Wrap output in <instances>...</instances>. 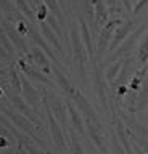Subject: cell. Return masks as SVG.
Listing matches in <instances>:
<instances>
[{
	"mask_svg": "<svg viewBox=\"0 0 148 154\" xmlns=\"http://www.w3.org/2000/svg\"><path fill=\"white\" fill-rule=\"evenodd\" d=\"M114 132L118 135V140L122 143L126 152H134V148L131 146V141H129V132H127V128L124 127V122L118 117L114 119Z\"/></svg>",
	"mask_w": 148,
	"mask_h": 154,
	"instance_id": "d6986e66",
	"label": "cell"
},
{
	"mask_svg": "<svg viewBox=\"0 0 148 154\" xmlns=\"http://www.w3.org/2000/svg\"><path fill=\"white\" fill-rule=\"evenodd\" d=\"M3 96H5V90H3L2 87H0V98H3Z\"/></svg>",
	"mask_w": 148,
	"mask_h": 154,
	"instance_id": "74e56055",
	"label": "cell"
},
{
	"mask_svg": "<svg viewBox=\"0 0 148 154\" xmlns=\"http://www.w3.org/2000/svg\"><path fill=\"white\" fill-rule=\"evenodd\" d=\"M134 29H137V21H135V19H126V21H122V23L118 26L116 32H114L113 40H111V43H109L108 51L116 50L118 45H119V43H122L129 35H131V32L134 31Z\"/></svg>",
	"mask_w": 148,
	"mask_h": 154,
	"instance_id": "8992f818",
	"label": "cell"
},
{
	"mask_svg": "<svg viewBox=\"0 0 148 154\" xmlns=\"http://www.w3.org/2000/svg\"><path fill=\"white\" fill-rule=\"evenodd\" d=\"M148 106V72L142 82V87L137 93V112H142Z\"/></svg>",
	"mask_w": 148,
	"mask_h": 154,
	"instance_id": "7402d4cb",
	"label": "cell"
},
{
	"mask_svg": "<svg viewBox=\"0 0 148 154\" xmlns=\"http://www.w3.org/2000/svg\"><path fill=\"white\" fill-rule=\"evenodd\" d=\"M85 130H87V135H89V138L92 140V141L98 146L100 151H103V152H106L108 149L105 148V144H103V135H102V125H98V124H95L92 119H89V117H85Z\"/></svg>",
	"mask_w": 148,
	"mask_h": 154,
	"instance_id": "30bf717a",
	"label": "cell"
},
{
	"mask_svg": "<svg viewBox=\"0 0 148 154\" xmlns=\"http://www.w3.org/2000/svg\"><path fill=\"white\" fill-rule=\"evenodd\" d=\"M66 106H68V112H69V117H71V124H73V128H76V132L79 135H85L87 130H85V125H84V117H80L79 111L71 104V101L68 100L66 101Z\"/></svg>",
	"mask_w": 148,
	"mask_h": 154,
	"instance_id": "e0dca14e",
	"label": "cell"
},
{
	"mask_svg": "<svg viewBox=\"0 0 148 154\" xmlns=\"http://www.w3.org/2000/svg\"><path fill=\"white\" fill-rule=\"evenodd\" d=\"M105 75H102V69L98 66L93 67V91L100 100V104L103 106V109H108V98H106V87H105Z\"/></svg>",
	"mask_w": 148,
	"mask_h": 154,
	"instance_id": "9c48e42d",
	"label": "cell"
},
{
	"mask_svg": "<svg viewBox=\"0 0 148 154\" xmlns=\"http://www.w3.org/2000/svg\"><path fill=\"white\" fill-rule=\"evenodd\" d=\"M79 31H80V37H82V42L85 45V50H87V55L90 58H93V42H92V34H90V29L85 23V18L80 16L79 18Z\"/></svg>",
	"mask_w": 148,
	"mask_h": 154,
	"instance_id": "ac0fdd59",
	"label": "cell"
},
{
	"mask_svg": "<svg viewBox=\"0 0 148 154\" xmlns=\"http://www.w3.org/2000/svg\"><path fill=\"white\" fill-rule=\"evenodd\" d=\"M10 143H11V140H10V138L0 133V149H5V148H8V144H10Z\"/></svg>",
	"mask_w": 148,
	"mask_h": 154,
	"instance_id": "e575fe53",
	"label": "cell"
},
{
	"mask_svg": "<svg viewBox=\"0 0 148 154\" xmlns=\"http://www.w3.org/2000/svg\"><path fill=\"white\" fill-rule=\"evenodd\" d=\"M47 16H49V7H47L45 2H40L36 5V18H37V23L40 21H45Z\"/></svg>",
	"mask_w": 148,
	"mask_h": 154,
	"instance_id": "f1b7e54d",
	"label": "cell"
},
{
	"mask_svg": "<svg viewBox=\"0 0 148 154\" xmlns=\"http://www.w3.org/2000/svg\"><path fill=\"white\" fill-rule=\"evenodd\" d=\"M137 63V58H131V56H127V58H124V61H122V67H121V71H119V75L116 77V80L113 82V87L114 88H118L119 85H126L127 84V80L131 79V72L134 69V64Z\"/></svg>",
	"mask_w": 148,
	"mask_h": 154,
	"instance_id": "7c38bea8",
	"label": "cell"
},
{
	"mask_svg": "<svg viewBox=\"0 0 148 154\" xmlns=\"http://www.w3.org/2000/svg\"><path fill=\"white\" fill-rule=\"evenodd\" d=\"M3 56H5V48H3L2 42H0V58H3Z\"/></svg>",
	"mask_w": 148,
	"mask_h": 154,
	"instance_id": "8d00e7d4",
	"label": "cell"
},
{
	"mask_svg": "<svg viewBox=\"0 0 148 154\" xmlns=\"http://www.w3.org/2000/svg\"><path fill=\"white\" fill-rule=\"evenodd\" d=\"M52 72H53V75L56 77V84L60 85V88L63 90L68 96H73V95H74V91H76V88L73 87V84L69 82L68 77H66L63 72H60L58 67H53V69H52Z\"/></svg>",
	"mask_w": 148,
	"mask_h": 154,
	"instance_id": "ffe728a7",
	"label": "cell"
},
{
	"mask_svg": "<svg viewBox=\"0 0 148 154\" xmlns=\"http://www.w3.org/2000/svg\"><path fill=\"white\" fill-rule=\"evenodd\" d=\"M74 2V0H66V5H68V10L71 8V3H73Z\"/></svg>",
	"mask_w": 148,
	"mask_h": 154,
	"instance_id": "f35d334b",
	"label": "cell"
},
{
	"mask_svg": "<svg viewBox=\"0 0 148 154\" xmlns=\"http://www.w3.org/2000/svg\"><path fill=\"white\" fill-rule=\"evenodd\" d=\"M121 23H122L121 18H109V21L100 29V34H98V38H97L98 55H103L105 51H108L109 43H111V40H113V35H114V32H116V29Z\"/></svg>",
	"mask_w": 148,
	"mask_h": 154,
	"instance_id": "3957f363",
	"label": "cell"
},
{
	"mask_svg": "<svg viewBox=\"0 0 148 154\" xmlns=\"http://www.w3.org/2000/svg\"><path fill=\"white\" fill-rule=\"evenodd\" d=\"M39 27H40V32H42V35H44L45 40L49 42L50 45L53 47L58 53L65 55V51H63V45L60 43V37L56 35V32L53 31V29H52V26H47V23H45V21H40V23H39Z\"/></svg>",
	"mask_w": 148,
	"mask_h": 154,
	"instance_id": "2e32d148",
	"label": "cell"
},
{
	"mask_svg": "<svg viewBox=\"0 0 148 154\" xmlns=\"http://www.w3.org/2000/svg\"><path fill=\"white\" fill-rule=\"evenodd\" d=\"M11 90H13V88H11ZM5 96L11 101L13 108H16L21 114H24L26 117L31 120V122H34V124L37 125V128H40V120L37 119V117H34V114L31 112V109H29V106H27V103L20 98V93H18V91H15V90H13V91L5 90Z\"/></svg>",
	"mask_w": 148,
	"mask_h": 154,
	"instance_id": "52a82bcc",
	"label": "cell"
},
{
	"mask_svg": "<svg viewBox=\"0 0 148 154\" xmlns=\"http://www.w3.org/2000/svg\"><path fill=\"white\" fill-rule=\"evenodd\" d=\"M31 55H32V60H34V63H36L39 67L49 66V58H47V53L42 50L39 45H34V47H32Z\"/></svg>",
	"mask_w": 148,
	"mask_h": 154,
	"instance_id": "484cf974",
	"label": "cell"
},
{
	"mask_svg": "<svg viewBox=\"0 0 148 154\" xmlns=\"http://www.w3.org/2000/svg\"><path fill=\"white\" fill-rule=\"evenodd\" d=\"M121 2H122V5H124V8H126V11H127V13H132V10H134L132 0H121Z\"/></svg>",
	"mask_w": 148,
	"mask_h": 154,
	"instance_id": "d590c367",
	"label": "cell"
},
{
	"mask_svg": "<svg viewBox=\"0 0 148 154\" xmlns=\"http://www.w3.org/2000/svg\"><path fill=\"white\" fill-rule=\"evenodd\" d=\"M71 47H73V61L80 77H85V63H87V50L80 37L79 27H71Z\"/></svg>",
	"mask_w": 148,
	"mask_h": 154,
	"instance_id": "7a4b0ae2",
	"label": "cell"
},
{
	"mask_svg": "<svg viewBox=\"0 0 148 154\" xmlns=\"http://www.w3.org/2000/svg\"><path fill=\"white\" fill-rule=\"evenodd\" d=\"M0 111H2V112H5L7 117H10V120L16 125L18 128H23L31 138H34V141L40 143V138H37V135L34 133V125H32L29 120H27V117H26L24 114L21 116V112H20L18 109L13 111L11 108H8V106H3V104H2V100H0Z\"/></svg>",
	"mask_w": 148,
	"mask_h": 154,
	"instance_id": "5b68a950",
	"label": "cell"
},
{
	"mask_svg": "<svg viewBox=\"0 0 148 154\" xmlns=\"http://www.w3.org/2000/svg\"><path fill=\"white\" fill-rule=\"evenodd\" d=\"M21 95H23V98H24V101L29 106H36L40 103V100L44 98L39 91H37L34 87L31 85V82L26 79V77H23V90H21Z\"/></svg>",
	"mask_w": 148,
	"mask_h": 154,
	"instance_id": "9a60e30c",
	"label": "cell"
},
{
	"mask_svg": "<svg viewBox=\"0 0 148 154\" xmlns=\"http://www.w3.org/2000/svg\"><path fill=\"white\" fill-rule=\"evenodd\" d=\"M45 112H47V119H49L52 140H53V143L56 144V151H66V140H65V133H63L65 130L61 127L60 120L55 117L50 104H47V103H45Z\"/></svg>",
	"mask_w": 148,
	"mask_h": 154,
	"instance_id": "277c9868",
	"label": "cell"
},
{
	"mask_svg": "<svg viewBox=\"0 0 148 154\" xmlns=\"http://www.w3.org/2000/svg\"><path fill=\"white\" fill-rule=\"evenodd\" d=\"M122 61L124 60H118V61H113V63H108L106 69H105V79L109 85L116 80V77L119 75V71L122 67Z\"/></svg>",
	"mask_w": 148,
	"mask_h": 154,
	"instance_id": "d4e9b609",
	"label": "cell"
},
{
	"mask_svg": "<svg viewBox=\"0 0 148 154\" xmlns=\"http://www.w3.org/2000/svg\"><path fill=\"white\" fill-rule=\"evenodd\" d=\"M16 31L20 32L23 37H27V32H29V23H24L23 18H21V21L18 23V26H16Z\"/></svg>",
	"mask_w": 148,
	"mask_h": 154,
	"instance_id": "1f68e13d",
	"label": "cell"
},
{
	"mask_svg": "<svg viewBox=\"0 0 148 154\" xmlns=\"http://www.w3.org/2000/svg\"><path fill=\"white\" fill-rule=\"evenodd\" d=\"M27 35L32 37L34 43H36V45H39L42 50H44L47 55H49L50 60H53L55 63H58V58H56V55H55L53 51H52V48H50V43L47 42V40H44V35H42V32L37 31L34 24H29V32H27Z\"/></svg>",
	"mask_w": 148,
	"mask_h": 154,
	"instance_id": "8fae6325",
	"label": "cell"
},
{
	"mask_svg": "<svg viewBox=\"0 0 148 154\" xmlns=\"http://www.w3.org/2000/svg\"><path fill=\"white\" fill-rule=\"evenodd\" d=\"M132 127L135 130V133L142 135V137H145L148 140V127H145V125H142V124H134Z\"/></svg>",
	"mask_w": 148,
	"mask_h": 154,
	"instance_id": "836d02e7",
	"label": "cell"
},
{
	"mask_svg": "<svg viewBox=\"0 0 148 154\" xmlns=\"http://www.w3.org/2000/svg\"><path fill=\"white\" fill-rule=\"evenodd\" d=\"M42 2H45L50 11L53 13L56 18H60V21L63 23V19H61V13H60V2H58V0H42Z\"/></svg>",
	"mask_w": 148,
	"mask_h": 154,
	"instance_id": "f546056e",
	"label": "cell"
},
{
	"mask_svg": "<svg viewBox=\"0 0 148 154\" xmlns=\"http://www.w3.org/2000/svg\"><path fill=\"white\" fill-rule=\"evenodd\" d=\"M15 3H16V7L21 10L23 13L26 14L27 18L31 19L32 23H34V19L37 21V18H36V14H34V11L31 10V7H29V3H27V0H15Z\"/></svg>",
	"mask_w": 148,
	"mask_h": 154,
	"instance_id": "83f0119b",
	"label": "cell"
},
{
	"mask_svg": "<svg viewBox=\"0 0 148 154\" xmlns=\"http://www.w3.org/2000/svg\"><path fill=\"white\" fill-rule=\"evenodd\" d=\"M8 80H10V87L18 93H21L23 90V77L21 72H18L16 64H11L10 69H8Z\"/></svg>",
	"mask_w": 148,
	"mask_h": 154,
	"instance_id": "603a6c76",
	"label": "cell"
},
{
	"mask_svg": "<svg viewBox=\"0 0 148 154\" xmlns=\"http://www.w3.org/2000/svg\"><path fill=\"white\" fill-rule=\"evenodd\" d=\"M5 26V31L8 34V37H10V40L13 42V45H15V48H18V50H21L23 53H27V47H26V43L24 40H23V35L18 31H15V29L11 27V24H3Z\"/></svg>",
	"mask_w": 148,
	"mask_h": 154,
	"instance_id": "44dd1931",
	"label": "cell"
},
{
	"mask_svg": "<svg viewBox=\"0 0 148 154\" xmlns=\"http://www.w3.org/2000/svg\"><path fill=\"white\" fill-rule=\"evenodd\" d=\"M50 108H52V111H53L55 117L60 120L63 130L68 132V114L69 112H68V106H66V103H61L56 96H53V98H52V103H50Z\"/></svg>",
	"mask_w": 148,
	"mask_h": 154,
	"instance_id": "4fadbf2b",
	"label": "cell"
},
{
	"mask_svg": "<svg viewBox=\"0 0 148 154\" xmlns=\"http://www.w3.org/2000/svg\"><path fill=\"white\" fill-rule=\"evenodd\" d=\"M146 31H148V21L146 23H142L137 29H134V31L131 32V35H129L122 43H119V45H118L116 50L109 51V56L106 58V63H113V61L127 58L129 55H131V51L135 48V45L142 40L143 34H145Z\"/></svg>",
	"mask_w": 148,
	"mask_h": 154,
	"instance_id": "6da1fadb",
	"label": "cell"
},
{
	"mask_svg": "<svg viewBox=\"0 0 148 154\" xmlns=\"http://www.w3.org/2000/svg\"><path fill=\"white\" fill-rule=\"evenodd\" d=\"M145 119L148 120V111H146V112H145Z\"/></svg>",
	"mask_w": 148,
	"mask_h": 154,
	"instance_id": "ab89813d",
	"label": "cell"
},
{
	"mask_svg": "<svg viewBox=\"0 0 148 154\" xmlns=\"http://www.w3.org/2000/svg\"><path fill=\"white\" fill-rule=\"evenodd\" d=\"M71 98H73V101L76 103V106H77V109L84 114V119H85V117H89V119H92L95 124L102 125V122H100V119H98L97 112H95V109L92 108V104L89 103V100L82 95V91H80V90H76V91H74V95L71 96Z\"/></svg>",
	"mask_w": 148,
	"mask_h": 154,
	"instance_id": "ba28073f",
	"label": "cell"
},
{
	"mask_svg": "<svg viewBox=\"0 0 148 154\" xmlns=\"http://www.w3.org/2000/svg\"><path fill=\"white\" fill-rule=\"evenodd\" d=\"M106 5H108L109 16H113V18H119V14L126 10L121 0H106Z\"/></svg>",
	"mask_w": 148,
	"mask_h": 154,
	"instance_id": "4316f807",
	"label": "cell"
},
{
	"mask_svg": "<svg viewBox=\"0 0 148 154\" xmlns=\"http://www.w3.org/2000/svg\"><path fill=\"white\" fill-rule=\"evenodd\" d=\"M93 7V14H95V23L98 24L100 27H103L105 24L109 21V11H108V5L106 0H90Z\"/></svg>",
	"mask_w": 148,
	"mask_h": 154,
	"instance_id": "5bb4252c",
	"label": "cell"
},
{
	"mask_svg": "<svg viewBox=\"0 0 148 154\" xmlns=\"http://www.w3.org/2000/svg\"><path fill=\"white\" fill-rule=\"evenodd\" d=\"M137 63H138V66L148 64V31L143 34V37H142V40H140V45H138Z\"/></svg>",
	"mask_w": 148,
	"mask_h": 154,
	"instance_id": "cb8c5ba5",
	"label": "cell"
},
{
	"mask_svg": "<svg viewBox=\"0 0 148 154\" xmlns=\"http://www.w3.org/2000/svg\"><path fill=\"white\" fill-rule=\"evenodd\" d=\"M0 8L5 11V14H8V16H10V19L16 14V13H15V8H13V5L10 3V0H0Z\"/></svg>",
	"mask_w": 148,
	"mask_h": 154,
	"instance_id": "4dcf8cb0",
	"label": "cell"
},
{
	"mask_svg": "<svg viewBox=\"0 0 148 154\" xmlns=\"http://www.w3.org/2000/svg\"><path fill=\"white\" fill-rule=\"evenodd\" d=\"M148 5V0H138V2L135 3V7H134V10H132V14H140L143 10H145V7Z\"/></svg>",
	"mask_w": 148,
	"mask_h": 154,
	"instance_id": "d6a6232c",
	"label": "cell"
}]
</instances>
